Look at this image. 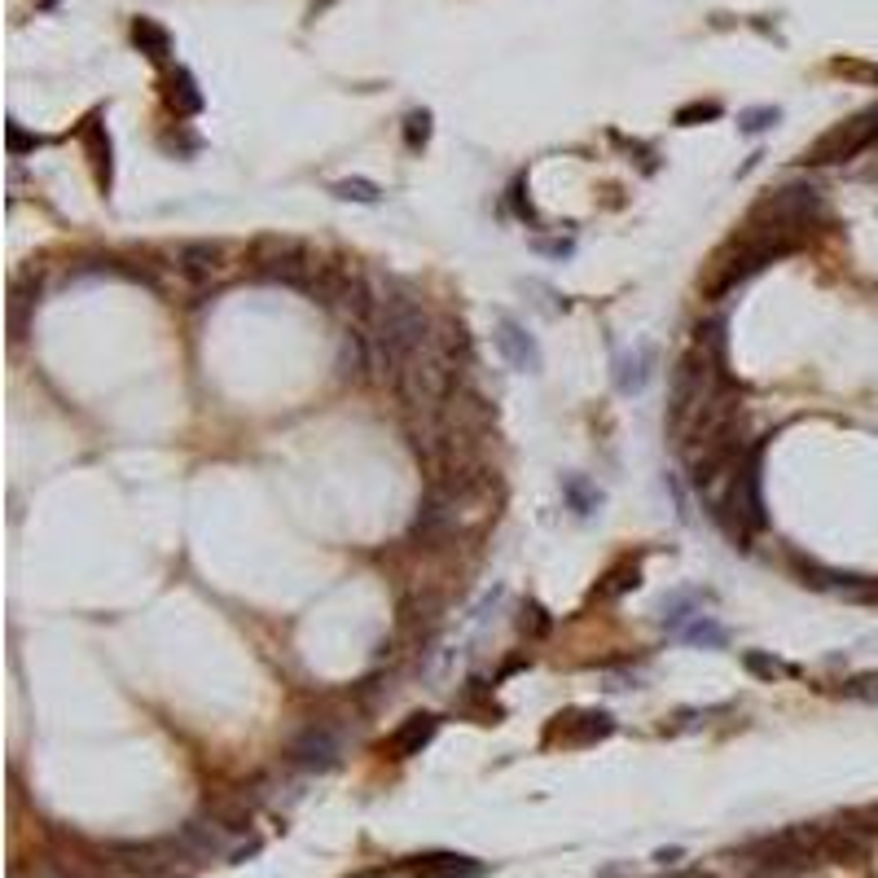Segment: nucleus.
I'll return each mask as SVG.
<instances>
[{
    "label": "nucleus",
    "mask_w": 878,
    "mask_h": 878,
    "mask_svg": "<svg viewBox=\"0 0 878 878\" xmlns=\"http://www.w3.org/2000/svg\"><path fill=\"white\" fill-rule=\"evenodd\" d=\"M615 725H611V716L606 712H567V716H559L554 725H549V742H598V738H606Z\"/></svg>",
    "instance_id": "9"
},
{
    "label": "nucleus",
    "mask_w": 878,
    "mask_h": 878,
    "mask_svg": "<svg viewBox=\"0 0 878 878\" xmlns=\"http://www.w3.org/2000/svg\"><path fill=\"white\" fill-rule=\"evenodd\" d=\"M637 585H641V567H637V563H619V567H611V572L598 580L593 598H619V593H628V589H637Z\"/></svg>",
    "instance_id": "18"
},
{
    "label": "nucleus",
    "mask_w": 878,
    "mask_h": 878,
    "mask_svg": "<svg viewBox=\"0 0 878 878\" xmlns=\"http://www.w3.org/2000/svg\"><path fill=\"white\" fill-rule=\"evenodd\" d=\"M369 365H374L369 339L361 335V329H348V335H343V348H339V378H343V382H361Z\"/></svg>",
    "instance_id": "14"
},
{
    "label": "nucleus",
    "mask_w": 878,
    "mask_h": 878,
    "mask_svg": "<svg viewBox=\"0 0 878 878\" xmlns=\"http://www.w3.org/2000/svg\"><path fill=\"white\" fill-rule=\"evenodd\" d=\"M703 120H720V105H716V101H694V105H681V110H677V124H681V128H694V124H703Z\"/></svg>",
    "instance_id": "22"
},
{
    "label": "nucleus",
    "mask_w": 878,
    "mask_h": 878,
    "mask_svg": "<svg viewBox=\"0 0 878 878\" xmlns=\"http://www.w3.org/2000/svg\"><path fill=\"white\" fill-rule=\"evenodd\" d=\"M36 146H40V137H27V133H23L18 124H10V150H14V154H23V150H36Z\"/></svg>",
    "instance_id": "27"
},
{
    "label": "nucleus",
    "mask_w": 878,
    "mask_h": 878,
    "mask_svg": "<svg viewBox=\"0 0 878 878\" xmlns=\"http://www.w3.org/2000/svg\"><path fill=\"white\" fill-rule=\"evenodd\" d=\"M874 141H878V110H865V115H852V120L835 124L830 133H821V137L804 150V163H813V167L848 163V159H856L861 150H869Z\"/></svg>",
    "instance_id": "4"
},
{
    "label": "nucleus",
    "mask_w": 878,
    "mask_h": 878,
    "mask_svg": "<svg viewBox=\"0 0 878 878\" xmlns=\"http://www.w3.org/2000/svg\"><path fill=\"white\" fill-rule=\"evenodd\" d=\"M800 247V238H791V234H782V229H768V225H760V220H742V229L712 255V264L703 268V277H699V290H703V299H725V294H733L742 281H751L755 273H764L768 264H778L782 255H791Z\"/></svg>",
    "instance_id": "1"
},
{
    "label": "nucleus",
    "mask_w": 878,
    "mask_h": 878,
    "mask_svg": "<svg viewBox=\"0 0 878 878\" xmlns=\"http://www.w3.org/2000/svg\"><path fill=\"white\" fill-rule=\"evenodd\" d=\"M484 865L475 856H457V852H435V856H422L417 865V878H479Z\"/></svg>",
    "instance_id": "13"
},
{
    "label": "nucleus",
    "mask_w": 878,
    "mask_h": 878,
    "mask_svg": "<svg viewBox=\"0 0 878 878\" xmlns=\"http://www.w3.org/2000/svg\"><path fill=\"white\" fill-rule=\"evenodd\" d=\"M747 668L755 677H778L782 673V664H774V658H764V654H747Z\"/></svg>",
    "instance_id": "26"
},
{
    "label": "nucleus",
    "mask_w": 878,
    "mask_h": 878,
    "mask_svg": "<svg viewBox=\"0 0 878 878\" xmlns=\"http://www.w3.org/2000/svg\"><path fill=\"white\" fill-rule=\"evenodd\" d=\"M335 193L348 198V202H378V198H382V189H378L374 180H361V176H356V180H339Z\"/></svg>",
    "instance_id": "21"
},
{
    "label": "nucleus",
    "mask_w": 878,
    "mask_h": 878,
    "mask_svg": "<svg viewBox=\"0 0 878 878\" xmlns=\"http://www.w3.org/2000/svg\"><path fill=\"white\" fill-rule=\"evenodd\" d=\"M329 5H335V0H316V5H312V14H321V10H329Z\"/></svg>",
    "instance_id": "28"
},
{
    "label": "nucleus",
    "mask_w": 878,
    "mask_h": 878,
    "mask_svg": "<svg viewBox=\"0 0 878 878\" xmlns=\"http://www.w3.org/2000/svg\"><path fill=\"white\" fill-rule=\"evenodd\" d=\"M435 729H439V720L430 716V712H417V716H409L391 738H387V751H391V760H409V755H417L430 738H435Z\"/></svg>",
    "instance_id": "11"
},
{
    "label": "nucleus",
    "mask_w": 878,
    "mask_h": 878,
    "mask_svg": "<svg viewBox=\"0 0 878 878\" xmlns=\"http://www.w3.org/2000/svg\"><path fill=\"white\" fill-rule=\"evenodd\" d=\"M426 335H430V316L422 312V303L413 299V294H404V290H396V294H387V299H378V312H374V325L365 329V339H369V352H374V365L396 382L400 378V369H404V361L426 343Z\"/></svg>",
    "instance_id": "2"
},
{
    "label": "nucleus",
    "mask_w": 878,
    "mask_h": 878,
    "mask_svg": "<svg viewBox=\"0 0 878 878\" xmlns=\"http://www.w3.org/2000/svg\"><path fill=\"white\" fill-rule=\"evenodd\" d=\"M133 45H137L150 62H167V58H172V36H167L154 18H137V23H133Z\"/></svg>",
    "instance_id": "16"
},
{
    "label": "nucleus",
    "mask_w": 878,
    "mask_h": 878,
    "mask_svg": "<svg viewBox=\"0 0 878 878\" xmlns=\"http://www.w3.org/2000/svg\"><path fill=\"white\" fill-rule=\"evenodd\" d=\"M497 348H501V356H505L514 369H523V374H536V369H540V348H536V339L527 335L518 321H510V316H501V325H497Z\"/></svg>",
    "instance_id": "10"
},
{
    "label": "nucleus",
    "mask_w": 878,
    "mask_h": 878,
    "mask_svg": "<svg viewBox=\"0 0 878 878\" xmlns=\"http://www.w3.org/2000/svg\"><path fill=\"white\" fill-rule=\"evenodd\" d=\"M404 141H409V150H422L430 141V110H413L404 120Z\"/></svg>",
    "instance_id": "20"
},
{
    "label": "nucleus",
    "mask_w": 878,
    "mask_h": 878,
    "mask_svg": "<svg viewBox=\"0 0 878 878\" xmlns=\"http://www.w3.org/2000/svg\"><path fill=\"white\" fill-rule=\"evenodd\" d=\"M167 105L176 110V120H193L198 110H202V92H198V84H193L189 71H172L167 75Z\"/></svg>",
    "instance_id": "15"
},
{
    "label": "nucleus",
    "mask_w": 878,
    "mask_h": 878,
    "mask_svg": "<svg viewBox=\"0 0 878 878\" xmlns=\"http://www.w3.org/2000/svg\"><path fill=\"white\" fill-rule=\"evenodd\" d=\"M843 694H848V699H878V677H874V673H869V677H856V681L843 686Z\"/></svg>",
    "instance_id": "25"
},
{
    "label": "nucleus",
    "mask_w": 878,
    "mask_h": 878,
    "mask_svg": "<svg viewBox=\"0 0 878 878\" xmlns=\"http://www.w3.org/2000/svg\"><path fill=\"white\" fill-rule=\"evenodd\" d=\"M725 523L738 536H751L755 527H764V501H760V475H755V453H747L738 462V471L725 484Z\"/></svg>",
    "instance_id": "6"
},
{
    "label": "nucleus",
    "mask_w": 878,
    "mask_h": 878,
    "mask_svg": "<svg viewBox=\"0 0 878 878\" xmlns=\"http://www.w3.org/2000/svg\"><path fill=\"white\" fill-rule=\"evenodd\" d=\"M312 268H316V260L299 242H290V238H264L251 251V277H260V281H277V286L303 290L308 277H312Z\"/></svg>",
    "instance_id": "5"
},
{
    "label": "nucleus",
    "mask_w": 878,
    "mask_h": 878,
    "mask_svg": "<svg viewBox=\"0 0 878 878\" xmlns=\"http://www.w3.org/2000/svg\"><path fill=\"white\" fill-rule=\"evenodd\" d=\"M176 273L193 286V290H206L225 277V247L215 242H185L176 251Z\"/></svg>",
    "instance_id": "7"
},
{
    "label": "nucleus",
    "mask_w": 878,
    "mask_h": 878,
    "mask_svg": "<svg viewBox=\"0 0 878 878\" xmlns=\"http://www.w3.org/2000/svg\"><path fill=\"white\" fill-rule=\"evenodd\" d=\"M290 760L299 768H329L339 760V733L329 725H308L294 742H290Z\"/></svg>",
    "instance_id": "8"
},
{
    "label": "nucleus",
    "mask_w": 878,
    "mask_h": 878,
    "mask_svg": "<svg viewBox=\"0 0 878 878\" xmlns=\"http://www.w3.org/2000/svg\"><path fill=\"white\" fill-rule=\"evenodd\" d=\"M738 124H742V133H764L768 124H778V105H755V110H742Z\"/></svg>",
    "instance_id": "23"
},
{
    "label": "nucleus",
    "mask_w": 878,
    "mask_h": 878,
    "mask_svg": "<svg viewBox=\"0 0 878 878\" xmlns=\"http://www.w3.org/2000/svg\"><path fill=\"white\" fill-rule=\"evenodd\" d=\"M650 378V348H637V352H624L615 361V382L619 391H641Z\"/></svg>",
    "instance_id": "17"
},
{
    "label": "nucleus",
    "mask_w": 878,
    "mask_h": 878,
    "mask_svg": "<svg viewBox=\"0 0 878 878\" xmlns=\"http://www.w3.org/2000/svg\"><path fill=\"white\" fill-rule=\"evenodd\" d=\"M518 624H523L527 637H544V632H549V615H544V606H536V602L523 606V619H518Z\"/></svg>",
    "instance_id": "24"
},
{
    "label": "nucleus",
    "mask_w": 878,
    "mask_h": 878,
    "mask_svg": "<svg viewBox=\"0 0 878 878\" xmlns=\"http://www.w3.org/2000/svg\"><path fill=\"white\" fill-rule=\"evenodd\" d=\"M821 215H826V202H821V193L813 185H782V189L764 193L751 206V220H760V225H768V229H782V234H791L800 242Z\"/></svg>",
    "instance_id": "3"
},
{
    "label": "nucleus",
    "mask_w": 878,
    "mask_h": 878,
    "mask_svg": "<svg viewBox=\"0 0 878 878\" xmlns=\"http://www.w3.org/2000/svg\"><path fill=\"white\" fill-rule=\"evenodd\" d=\"M79 137H84V150H88V163H92V176H97V185L101 189H110V137H105V124H101V115H88L84 120V128H79Z\"/></svg>",
    "instance_id": "12"
},
{
    "label": "nucleus",
    "mask_w": 878,
    "mask_h": 878,
    "mask_svg": "<svg viewBox=\"0 0 878 878\" xmlns=\"http://www.w3.org/2000/svg\"><path fill=\"white\" fill-rule=\"evenodd\" d=\"M681 637H686L690 645H725V628H720L716 619H707V615H699Z\"/></svg>",
    "instance_id": "19"
}]
</instances>
